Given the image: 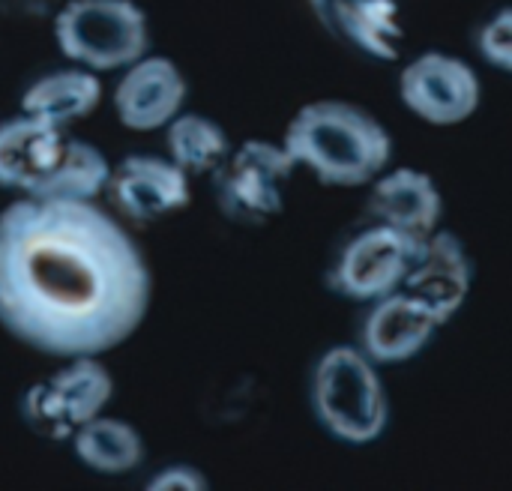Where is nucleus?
I'll return each instance as SVG.
<instances>
[{
    "mask_svg": "<svg viewBox=\"0 0 512 491\" xmlns=\"http://www.w3.org/2000/svg\"><path fill=\"white\" fill-rule=\"evenodd\" d=\"M150 273L96 204L24 198L0 210V324L51 357H93L147 315Z\"/></svg>",
    "mask_w": 512,
    "mask_h": 491,
    "instance_id": "1",
    "label": "nucleus"
},
{
    "mask_svg": "<svg viewBox=\"0 0 512 491\" xmlns=\"http://www.w3.org/2000/svg\"><path fill=\"white\" fill-rule=\"evenodd\" d=\"M282 147L324 186L351 189L369 186L387 171L393 135L372 111L354 102L318 99L291 117Z\"/></svg>",
    "mask_w": 512,
    "mask_h": 491,
    "instance_id": "2",
    "label": "nucleus"
},
{
    "mask_svg": "<svg viewBox=\"0 0 512 491\" xmlns=\"http://www.w3.org/2000/svg\"><path fill=\"white\" fill-rule=\"evenodd\" d=\"M312 408L333 438L354 447L378 441L390 420L378 363L363 348H330L312 375Z\"/></svg>",
    "mask_w": 512,
    "mask_h": 491,
    "instance_id": "3",
    "label": "nucleus"
},
{
    "mask_svg": "<svg viewBox=\"0 0 512 491\" xmlns=\"http://www.w3.org/2000/svg\"><path fill=\"white\" fill-rule=\"evenodd\" d=\"M54 36L69 60L96 72L144 57L147 18L132 0H66L54 18Z\"/></svg>",
    "mask_w": 512,
    "mask_h": 491,
    "instance_id": "4",
    "label": "nucleus"
},
{
    "mask_svg": "<svg viewBox=\"0 0 512 491\" xmlns=\"http://www.w3.org/2000/svg\"><path fill=\"white\" fill-rule=\"evenodd\" d=\"M297 162L282 144L246 141L213 174L219 210L237 225H264L285 207V186Z\"/></svg>",
    "mask_w": 512,
    "mask_h": 491,
    "instance_id": "5",
    "label": "nucleus"
},
{
    "mask_svg": "<svg viewBox=\"0 0 512 491\" xmlns=\"http://www.w3.org/2000/svg\"><path fill=\"white\" fill-rule=\"evenodd\" d=\"M111 390V375L96 360L75 357L72 366L27 390L21 414L39 438L66 441L75 435V429L99 417L111 399Z\"/></svg>",
    "mask_w": 512,
    "mask_h": 491,
    "instance_id": "6",
    "label": "nucleus"
},
{
    "mask_svg": "<svg viewBox=\"0 0 512 491\" xmlns=\"http://www.w3.org/2000/svg\"><path fill=\"white\" fill-rule=\"evenodd\" d=\"M417 246L420 243L408 234L375 222L342 246L327 282L336 294L348 300L372 303L405 285Z\"/></svg>",
    "mask_w": 512,
    "mask_h": 491,
    "instance_id": "7",
    "label": "nucleus"
},
{
    "mask_svg": "<svg viewBox=\"0 0 512 491\" xmlns=\"http://www.w3.org/2000/svg\"><path fill=\"white\" fill-rule=\"evenodd\" d=\"M399 96L414 117L432 126H456L474 117L483 87L468 60L447 51H423L399 72Z\"/></svg>",
    "mask_w": 512,
    "mask_h": 491,
    "instance_id": "8",
    "label": "nucleus"
},
{
    "mask_svg": "<svg viewBox=\"0 0 512 491\" xmlns=\"http://www.w3.org/2000/svg\"><path fill=\"white\" fill-rule=\"evenodd\" d=\"M111 204L132 222H153L189 204L186 171L162 156H126L105 183Z\"/></svg>",
    "mask_w": 512,
    "mask_h": 491,
    "instance_id": "9",
    "label": "nucleus"
},
{
    "mask_svg": "<svg viewBox=\"0 0 512 491\" xmlns=\"http://www.w3.org/2000/svg\"><path fill=\"white\" fill-rule=\"evenodd\" d=\"M474 282V264L465 243L453 231H435L417 246L414 264L402 291L426 303L441 324H447L468 300Z\"/></svg>",
    "mask_w": 512,
    "mask_h": 491,
    "instance_id": "10",
    "label": "nucleus"
},
{
    "mask_svg": "<svg viewBox=\"0 0 512 491\" xmlns=\"http://www.w3.org/2000/svg\"><path fill=\"white\" fill-rule=\"evenodd\" d=\"M321 27L342 45L375 57L396 60L405 42L399 0H309Z\"/></svg>",
    "mask_w": 512,
    "mask_h": 491,
    "instance_id": "11",
    "label": "nucleus"
},
{
    "mask_svg": "<svg viewBox=\"0 0 512 491\" xmlns=\"http://www.w3.org/2000/svg\"><path fill=\"white\" fill-rule=\"evenodd\" d=\"M444 324L435 312L408 291H393L372 300L363 321V351L375 363H405L417 357Z\"/></svg>",
    "mask_w": 512,
    "mask_h": 491,
    "instance_id": "12",
    "label": "nucleus"
},
{
    "mask_svg": "<svg viewBox=\"0 0 512 491\" xmlns=\"http://www.w3.org/2000/svg\"><path fill=\"white\" fill-rule=\"evenodd\" d=\"M366 210L375 222H384L408 234L411 240L423 243L426 237L438 231L444 198L426 171L402 165L372 180V195H369Z\"/></svg>",
    "mask_w": 512,
    "mask_h": 491,
    "instance_id": "13",
    "label": "nucleus"
},
{
    "mask_svg": "<svg viewBox=\"0 0 512 491\" xmlns=\"http://www.w3.org/2000/svg\"><path fill=\"white\" fill-rule=\"evenodd\" d=\"M186 99L180 69L165 57H141L114 90V111L126 129L153 132L171 123Z\"/></svg>",
    "mask_w": 512,
    "mask_h": 491,
    "instance_id": "14",
    "label": "nucleus"
},
{
    "mask_svg": "<svg viewBox=\"0 0 512 491\" xmlns=\"http://www.w3.org/2000/svg\"><path fill=\"white\" fill-rule=\"evenodd\" d=\"M63 144L60 126L42 117L21 114L0 123V186L30 195L57 165Z\"/></svg>",
    "mask_w": 512,
    "mask_h": 491,
    "instance_id": "15",
    "label": "nucleus"
},
{
    "mask_svg": "<svg viewBox=\"0 0 512 491\" xmlns=\"http://www.w3.org/2000/svg\"><path fill=\"white\" fill-rule=\"evenodd\" d=\"M99 99L102 84L96 81V75L81 69H63L33 81L21 96V111L63 129L66 123L87 117L99 105Z\"/></svg>",
    "mask_w": 512,
    "mask_h": 491,
    "instance_id": "16",
    "label": "nucleus"
},
{
    "mask_svg": "<svg viewBox=\"0 0 512 491\" xmlns=\"http://www.w3.org/2000/svg\"><path fill=\"white\" fill-rule=\"evenodd\" d=\"M72 447L75 456L96 474H126L138 468L144 456L141 435L129 423L111 417H93L90 423L75 429Z\"/></svg>",
    "mask_w": 512,
    "mask_h": 491,
    "instance_id": "17",
    "label": "nucleus"
},
{
    "mask_svg": "<svg viewBox=\"0 0 512 491\" xmlns=\"http://www.w3.org/2000/svg\"><path fill=\"white\" fill-rule=\"evenodd\" d=\"M108 177H111V165L93 144L78 141V138H66L57 165L30 195L33 198L90 201L105 189Z\"/></svg>",
    "mask_w": 512,
    "mask_h": 491,
    "instance_id": "18",
    "label": "nucleus"
},
{
    "mask_svg": "<svg viewBox=\"0 0 512 491\" xmlns=\"http://www.w3.org/2000/svg\"><path fill=\"white\" fill-rule=\"evenodd\" d=\"M168 150L186 174H210L225 162L231 144L216 120L186 114L168 123Z\"/></svg>",
    "mask_w": 512,
    "mask_h": 491,
    "instance_id": "19",
    "label": "nucleus"
},
{
    "mask_svg": "<svg viewBox=\"0 0 512 491\" xmlns=\"http://www.w3.org/2000/svg\"><path fill=\"white\" fill-rule=\"evenodd\" d=\"M477 48L483 60L512 75V6L498 9L477 33Z\"/></svg>",
    "mask_w": 512,
    "mask_h": 491,
    "instance_id": "20",
    "label": "nucleus"
},
{
    "mask_svg": "<svg viewBox=\"0 0 512 491\" xmlns=\"http://www.w3.org/2000/svg\"><path fill=\"white\" fill-rule=\"evenodd\" d=\"M150 491H204L207 489V480L195 471V468H189V465H174V468H168V471H162V474H156L153 480H150Z\"/></svg>",
    "mask_w": 512,
    "mask_h": 491,
    "instance_id": "21",
    "label": "nucleus"
},
{
    "mask_svg": "<svg viewBox=\"0 0 512 491\" xmlns=\"http://www.w3.org/2000/svg\"><path fill=\"white\" fill-rule=\"evenodd\" d=\"M54 3L57 0H0V6L15 15H45Z\"/></svg>",
    "mask_w": 512,
    "mask_h": 491,
    "instance_id": "22",
    "label": "nucleus"
}]
</instances>
